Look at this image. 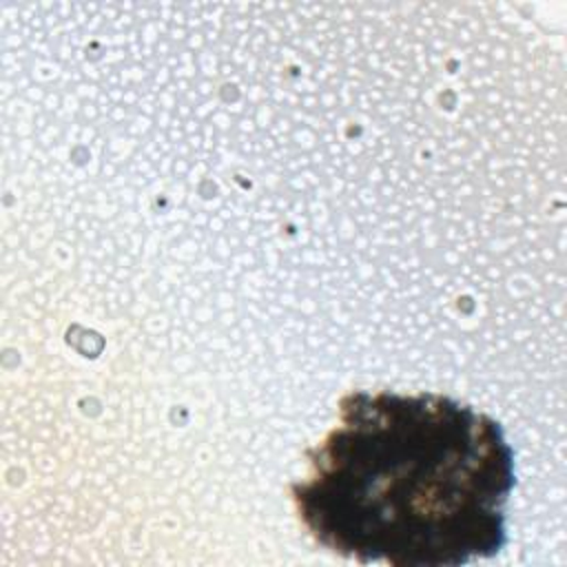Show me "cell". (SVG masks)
<instances>
[{"mask_svg":"<svg viewBox=\"0 0 567 567\" xmlns=\"http://www.w3.org/2000/svg\"><path fill=\"white\" fill-rule=\"evenodd\" d=\"M288 485L323 549L361 565L458 567L507 545L514 450L501 423L436 392L350 390Z\"/></svg>","mask_w":567,"mask_h":567,"instance_id":"obj_1","label":"cell"}]
</instances>
